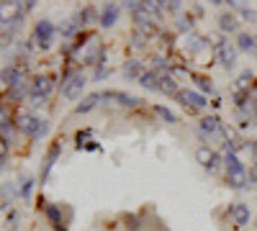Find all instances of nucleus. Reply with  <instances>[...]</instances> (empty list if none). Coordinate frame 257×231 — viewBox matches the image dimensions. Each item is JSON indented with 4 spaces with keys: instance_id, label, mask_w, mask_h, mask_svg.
I'll return each instance as SVG.
<instances>
[{
    "instance_id": "6",
    "label": "nucleus",
    "mask_w": 257,
    "mask_h": 231,
    "mask_svg": "<svg viewBox=\"0 0 257 231\" xmlns=\"http://www.w3.org/2000/svg\"><path fill=\"white\" fill-rule=\"evenodd\" d=\"M216 54H219V65L224 70H231L234 62H237V49L226 44V41H216Z\"/></svg>"
},
{
    "instance_id": "5",
    "label": "nucleus",
    "mask_w": 257,
    "mask_h": 231,
    "mask_svg": "<svg viewBox=\"0 0 257 231\" xmlns=\"http://www.w3.org/2000/svg\"><path fill=\"white\" fill-rule=\"evenodd\" d=\"M226 185H231L234 190H242V187H247V185H249L247 167L239 164V167H231V170H226Z\"/></svg>"
},
{
    "instance_id": "22",
    "label": "nucleus",
    "mask_w": 257,
    "mask_h": 231,
    "mask_svg": "<svg viewBox=\"0 0 257 231\" xmlns=\"http://www.w3.org/2000/svg\"><path fill=\"white\" fill-rule=\"evenodd\" d=\"M152 3L165 13V11H178L180 8V0H152Z\"/></svg>"
},
{
    "instance_id": "24",
    "label": "nucleus",
    "mask_w": 257,
    "mask_h": 231,
    "mask_svg": "<svg viewBox=\"0 0 257 231\" xmlns=\"http://www.w3.org/2000/svg\"><path fill=\"white\" fill-rule=\"evenodd\" d=\"M47 216H49V221H52L57 228L62 226V211H59L57 205H47Z\"/></svg>"
},
{
    "instance_id": "13",
    "label": "nucleus",
    "mask_w": 257,
    "mask_h": 231,
    "mask_svg": "<svg viewBox=\"0 0 257 231\" xmlns=\"http://www.w3.org/2000/svg\"><path fill=\"white\" fill-rule=\"evenodd\" d=\"M59 152H62V141H54L52 149H49V154H47V159H44V167H41V182H47V177H49V172H52V167H54Z\"/></svg>"
},
{
    "instance_id": "28",
    "label": "nucleus",
    "mask_w": 257,
    "mask_h": 231,
    "mask_svg": "<svg viewBox=\"0 0 257 231\" xmlns=\"http://www.w3.org/2000/svg\"><path fill=\"white\" fill-rule=\"evenodd\" d=\"M178 29H180V31H190V29H193L190 16H180V18H178Z\"/></svg>"
},
{
    "instance_id": "27",
    "label": "nucleus",
    "mask_w": 257,
    "mask_h": 231,
    "mask_svg": "<svg viewBox=\"0 0 257 231\" xmlns=\"http://www.w3.org/2000/svg\"><path fill=\"white\" fill-rule=\"evenodd\" d=\"M47 134H49V121H39V129H36V134H34V141L44 139Z\"/></svg>"
},
{
    "instance_id": "38",
    "label": "nucleus",
    "mask_w": 257,
    "mask_h": 231,
    "mask_svg": "<svg viewBox=\"0 0 257 231\" xmlns=\"http://www.w3.org/2000/svg\"><path fill=\"white\" fill-rule=\"evenodd\" d=\"M249 149H252V159H254V164H257V141H252Z\"/></svg>"
},
{
    "instance_id": "20",
    "label": "nucleus",
    "mask_w": 257,
    "mask_h": 231,
    "mask_svg": "<svg viewBox=\"0 0 257 231\" xmlns=\"http://www.w3.org/2000/svg\"><path fill=\"white\" fill-rule=\"evenodd\" d=\"M219 29L226 31V34H231V31L239 29V21L234 18V16H229V13H224V16H219Z\"/></svg>"
},
{
    "instance_id": "21",
    "label": "nucleus",
    "mask_w": 257,
    "mask_h": 231,
    "mask_svg": "<svg viewBox=\"0 0 257 231\" xmlns=\"http://www.w3.org/2000/svg\"><path fill=\"white\" fill-rule=\"evenodd\" d=\"M237 47L242 49V52H254V36H249V34H239V39H237Z\"/></svg>"
},
{
    "instance_id": "15",
    "label": "nucleus",
    "mask_w": 257,
    "mask_h": 231,
    "mask_svg": "<svg viewBox=\"0 0 257 231\" xmlns=\"http://www.w3.org/2000/svg\"><path fill=\"white\" fill-rule=\"evenodd\" d=\"M160 93H165V95H180V88H178V82H175V77L173 75H167V72H162L160 75Z\"/></svg>"
},
{
    "instance_id": "26",
    "label": "nucleus",
    "mask_w": 257,
    "mask_h": 231,
    "mask_svg": "<svg viewBox=\"0 0 257 231\" xmlns=\"http://www.w3.org/2000/svg\"><path fill=\"white\" fill-rule=\"evenodd\" d=\"M31 190H34V180L31 177H24V182H21V198H31Z\"/></svg>"
},
{
    "instance_id": "19",
    "label": "nucleus",
    "mask_w": 257,
    "mask_h": 231,
    "mask_svg": "<svg viewBox=\"0 0 257 231\" xmlns=\"http://www.w3.org/2000/svg\"><path fill=\"white\" fill-rule=\"evenodd\" d=\"M139 85H142L144 90H160V75H155V72H144V75L139 77Z\"/></svg>"
},
{
    "instance_id": "12",
    "label": "nucleus",
    "mask_w": 257,
    "mask_h": 231,
    "mask_svg": "<svg viewBox=\"0 0 257 231\" xmlns=\"http://www.w3.org/2000/svg\"><path fill=\"white\" fill-rule=\"evenodd\" d=\"M21 77H24L21 67H13V65H8V67H3V70H0V82H3L6 88H16L18 82H21Z\"/></svg>"
},
{
    "instance_id": "30",
    "label": "nucleus",
    "mask_w": 257,
    "mask_h": 231,
    "mask_svg": "<svg viewBox=\"0 0 257 231\" xmlns=\"http://www.w3.org/2000/svg\"><path fill=\"white\" fill-rule=\"evenodd\" d=\"M242 16L249 21V24H257V11H249V8H244V11H242Z\"/></svg>"
},
{
    "instance_id": "10",
    "label": "nucleus",
    "mask_w": 257,
    "mask_h": 231,
    "mask_svg": "<svg viewBox=\"0 0 257 231\" xmlns=\"http://www.w3.org/2000/svg\"><path fill=\"white\" fill-rule=\"evenodd\" d=\"M54 88V80L49 75H36L34 82H31V95H41V98H47Z\"/></svg>"
},
{
    "instance_id": "9",
    "label": "nucleus",
    "mask_w": 257,
    "mask_h": 231,
    "mask_svg": "<svg viewBox=\"0 0 257 231\" xmlns=\"http://www.w3.org/2000/svg\"><path fill=\"white\" fill-rule=\"evenodd\" d=\"M52 39H54V26L49 24V21H39V24H36V44L41 49H49Z\"/></svg>"
},
{
    "instance_id": "25",
    "label": "nucleus",
    "mask_w": 257,
    "mask_h": 231,
    "mask_svg": "<svg viewBox=\"0 0 257 231\" xmlns=\"http://www.w3.org/2000/svg\"><path fill=\"white\" fill-rule=\"evenodd\" d=\"M155 113H157L162 121H167V123H175V121H178V118H175V113L170 111V108H165V106H157V108H155Z\"/></svg>"
},
{
    "instance_id": "8",
    "label": "nucleus",
    "mask_w": 257,
    "mask_h": 231,
    "mask_svg": "<svg viewBox=\"0 0 257 231\" xmlns=\"http://www.w3.org/2000/svg\"><path fill=\"white\" fill-rule=\"evenodd\" d=\"M39 121H41V118H36V116H31V113H18L16 129H18L21 134H26V136L34 139V134H36V129H39Z\"/></svg>"
},
{
    "instance_id": "11",
    "label": "nucleus",
    "mask_w": 257,
    "mask_h": 231,
    "mask_svg": "<svg viewBox=\"0 0 257 231\" xmlns=\"http://www.w3.org/2000/svg\"><path fill=\"white\" fill-rule=\"evenodd\" d=\"M231 221H234V226H247L249 223V208L244 205V203H234L231 208H229V213H226Z\"/></svg>"
},
{
    "instance_id": "31",
    "label": "nucleus",
    "mask_w": 257,
    "mask_h": 231,
    "mask_svg": "<svg viewBox=\"0 0 257 231\" xmlns=\"http://www.w3.org/2000/svg\"><path fill=\"white\" fill-rule=\"evenodd\" d=\"M8 123H11V121H8V111H6L3 106H0V129H6Z\"/></svg>"
},
{
    "instance_id": "18",
    "label": "nucleus",
    "mask_w": 257,
    "mask_h": 231,
    "mask_svg": "<svg viewBox=\"0 0 257 231\" xmlns=\"http://www.w3.org/2000/svg\"><path fill=\"white\" fill-rule=\"evenodd\" d=\"M249 88H254V72H252V70H244V72H239V77H237V90L247 93Z\"/></svg>"
},
{
    "instance_id": "7",
    "label": "nucleus",
    "mask_w": 257,
    "mask_h": 231,
    "mask_svg": "<svg viewBox=\"0 0 257 231\" xmlns=\"http://www.w3.org/2000/svg\"><path fill=\"white\" fill-rule=\"evenodd\" d=\"M198 131H201L203 136H211V134L226 136V129H224V123L219 121V116H206V118H201V121H198Z\"/></svg>"
},
{
    "instance_id": "4",
    "label": "nucleus",
    "mask_w": 257,
    "mask_h": 231,
    "mask_svg": "<svg viewBox=\"0 0 257 231\" xmlns=\"http://www.w3.org/2000/svg\"><path fill=\"white\" fill-rule=\"evenodd\" d=\"M178 100L183 103V108H188V111H203V108L208 106L206 95H201V93H196V90H180Z\"/></svg>"
},
{
    "instance_id": "14",
    "label": "nucleus",
    "mask_w": 257,
    "mask_h": 231,
    "mask_svg": "<svg viewBox=\"0 0 257 231\" xmlns=\"http://www.w3.org/2000/svg\"><path fill=\"white\" fill-rule=\"evenodd\" d=\"M118 21V6L116 3H105L103 6V13H100V26L103 29H111Z\"/></svg>"
},
{
    "instance_id": "23",
    "label": "nucleus",
    "mask_w": 257,
    "mask_h": 231,
    "mask_svg": "<svg viewBox=\"0 0 257 231\" xmlns=\"http://www.w3.org/2000/svg\"><path fill=\"white\" fill-rule=\"evenodd\" d=\"M132 47H134V49H144V47H147V34H144V31L137 29V31L132 34Z\"/></svg>"
},
{
    "instance_id": "3",
    "label": "nucleus",
    "mask_w": 257,
    "mask_h": 231,
    "mask_svg": "<svg viewBox=\"0 0 257 231\" xmlns=\"http://www.w3.org/2000/svg\"><path fill=\"white\" fill-rule=\"evenodd\" d=\"M100 100L103 103H116V106H123V108H137L139 106V98H134V95H128V93H118V90H105V93H100Z\"/></svg>"
},
{
    "instance_id": "16",
    "label": "nucleus",
    "mask_w": 257,
    "mask_h": 231,
    "mask_svg": "<svg viewBox=\"0 0 257 231\" xmlns=\"http://www.w3.org/2000/svg\"><path fill=\"white\" fill-rule=\"evenodd\" d=\"M142 75H144V62L132 59V62H126V65H123V77H126V80H137V82H139Z\"/></svg>"
},
{
    "instance_id": "36",
    "label": "nucleus",
    "mask_w": 257,
    "mask_h": 231,
    "mask_svg": "<svg viewBox=\"0 0 257 231\" xmlns=\"http://www.w3.org/2000/svg\"><path fill=\"white\" fill-rule=\"evenodd\" d=\"M82 146H85L88 152H98V149H100V146H98V141H88V144H82ZM82 146H80V149H82Z\"/></svg>"
},
{
    "instance_id": "34",
    "label": "nucleus",
    "mask_w": 257,
    "mask_h": 231,
    "mask_svg": "<svg viewBox=\"0 0 257 231\" xmlns=\"http://www.w3.org/2000/svg\"><path fill=\"white\" fill-rule=\"evenodd\" d=\"M105 75H108V67H103V62L98 65V70H95V80H103Z\"/></svg>"
},
{
    "instance_id": "39",
    "label": "nucleus",
    "mask_w": 257,
    "mask_h": 231,
    "mask_svg": "<svg viewBox=\"0 0 257 231\" xmlns=\"http://www.w3.org/2000/svg\"><path fill=\"white\" fill-rule=\"evenodd\" d=\"M211 3H213V6H219V3H224V0H211Z\"/></svg>"
},
{
    "instance_id": "33",
    "label": "nucleus",
    "mask_w": 257,
    "mask_h": 231,
    "mask_svg": "<svg viewBox=\"0 0 257 231\" xmlns=\"http://www.w3.org/2000/svg\"><path fill=\"white\" fill-rule=\"evenodd\" d=\"M6 154H8V141H6L3 136H0V162L6 159Z\"/></svg>"
},
{
    "instance_id": "35",
    "label": "nucleus",
    "mask_w": 257,
    "mask_h": 231,
    "mask_svg": "<svg viewBox=\"0 0 257 231\" xmlns=\"http://www.w3.org/2000/svg\"><path fill=\"white\" fill-rule=\"evenodd\" d=\"M226 3H229L231 8H242V11L247 8V3H244V0H226Z\"/></svg>"
},
{
    "instance_id": "1",
    "label": "nucleus",
    "mask_w": 257,
    "mask_h": 231,
    "mask_svg": "<svg viewBox=\"0 0 257 231\" xmlns=\"http://www.w3.org/2000/svg\"><path fill=\"white\" fill-rule=\"evenodd\" d=\"M85 75L80 72V70H75V72H67V77L62 80V95L67 98V100H77L80 95H82V88H85Z\"/></svg>"
},
{
    "instance_id": "2",
    "label": "nucleus",
    "mask_w": 257,
    "mask_h": 231,
    "mask_svg": "<svg viewBox=\"0 0 257 231\" xmlns=\"http://www.w3.org/2000/svg\"><path fill=\"white\" fill-rule=\"evenodd\" d=\"M196 162L203 167V170H208V172H216L219 167L224 164V159L213 152V149H208V146H201V149H196Z\"/></svg>"
},
{
    "instance_id": "40",
    "label": "nucleus",
    "mask_w": 257,
    "mask_h": 231,
    "mask_svg": "<svg viewBox=\"0 0 257 231\" xmlns=\"http://www.w3.org/2000/svg\"><path fill=\"white\" fill-rule=\"evenodd\" d=\"M254 118H257V113H254Z\"/></svg>"
},
{
    "instance_id": "32",
    "label": "nucleus",
    "mask_w": 257,
    "mask_h": 231,
    "mask_svg": "<svg viewBox=\"0 0 257 231\" xmlns=\"http://www.w3.org/2000/svg\"><path fill=\"white\" fill-rule=\"evenodd\" d=\"M44 103H47V98H41V95H31V106H34V108H41Z\"/></svg>"
},
{
    "instance_id": "29",
    "label": "nucleus",
    "mask_w": 257,
    "mask_h": 231,
    "mask_svg": "<svg viewBox=\"0 0 257 231\" xmlns=\"http://www.w3.org/2000/svg\"><path fill=\"white\" fill-rule=\"evenodd\" d=\"M196 85H198L201 90H206V93H213V85H211L208 77H196Z\"/></svg>"
},
{
    "instance_id": "37",
    "label": "nucleus",
    "mask_w": 257,
    "mask_h": 231,
    "mask_svg": "<svg viewBox=\"0 0 257 231\" xmlns=\"http://www.w3.org/2000/svg\"><path fill=\"white\" fill-rule=\"evenodd\" d=\"M123 3H126L128 8H132V11H137V8L142 6V0H123Z\"/></svg>"
},
{
    "instance_id": "17",
    "label": "nucleus",
    "mask_w": 257,
    "mask_h": 231,
    "mask_svg": "<svg viewBox=\"0 0 257 231\" xmlns=\"http://www.w3.org/2000/svg\"><path fill=\"white\" fill-rule=\"evenodd\" d=\"M98 103H100V93H93V95H88V98H82V103L75 108V113H80V116H82V113H90Z\"/></svg>"
}]
</instances>
